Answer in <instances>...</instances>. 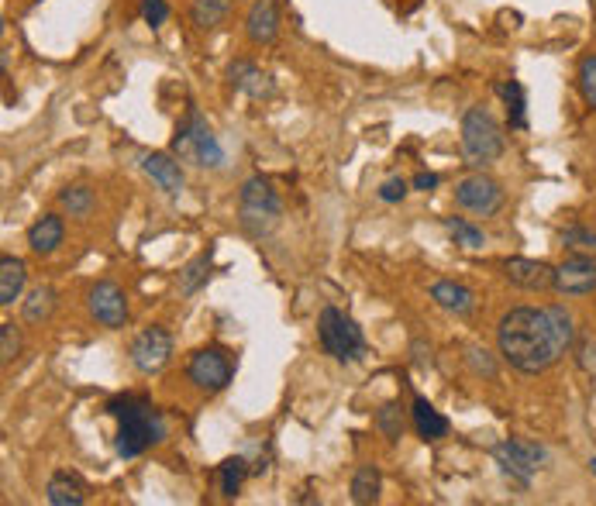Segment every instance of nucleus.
<instances>
[{
    "instance_id": "f257e3e1",
    "label": "nucleus",
    "mask_w": 596,
    "mask_h": 506,
    "mask_svg": "<svg viewBox=\"0 0 596 506\" xmlns=\"http://www.w3.org/2000/svg\"><path fill=\"white\" fill-rule=\"evenodd\" d=\"M497 341H500V355L517 372H524V376H538V372L552 369L559 362V355H565V348L559 345V334H555L552 321H548V310H534V307H514L510 314H503Z\"/></svg>"
},
{
    "instance_id": "f03ea898",
    "label": "nucleus",
    "mask_w": 596,
    "mask_h": 506,
    "mask_svg": "<svg viewBox=\"0 0 596 506\" xmlns=\"http://www.w3.org/2000/svg\"><path fill=\"white\" fill-rule=\"evenodd\" d=\"M107 414L118 417V455L135 458L166 438V420L142 396H121L107 403Z\"/></svg>"
},
{
    "instance_id": "7ed1b4c3",
    "label": "nucleus",
    "mask_w": 596,
    "mask_h": 506,
    "mask_svg": "<svg viewBox=\"0 0 596 506\" xmlns=\"http://www.w3.org/2000/svg\"><path fill=\"white\" fill-rule=\"evenodd\" d=\"M280 217H283V200L273 190V183L262 176L245 179L242 190H238V221H242V228L252 238H262L280 224Z\"/></svg>"
},
{
    "instance_id": "20e7f679",
    "label": "nucleus",
    "mask_w": 596,
    "mask_h": 506,
    "mask_svg": "<svg viewBox=\"0 0 596 506\" xmlns=\"http://www.w3.org/2000/svg\"><path fill=\"white\" fill-rule=\"evenodd\" d=\"M462 152H466L469 166H490L503 155L500 124L486 107H469L462 118Z\"/></svg>"
},
{
    "instance_id": "39448f33",
    "label": "nucleus",
    "mask_w": 596,
    "mask_h": 506,
    "mask_svg": "<svg viewBox=\"0 0 596 506\" xmlns=\"http://www.w3.org/2000/svg\"><path fill=\"white\" fill-rule=\"evenodd\" d=\"M317 338H321V348L338 362H359L366 355V338H362V328L352 321L348 314L335 307H324L321 317H317Z\"/></svg>"
},
{
    "instance_id": "423d86ee",
    "label": "nucleus",
    "mask_w": 596,
    "mask_h": 506,
    "mask_svg": "<svg viewBox=\"0 0 596 506\" xmlns=\"http://www.w3.org/2000/svg\"><path fill=\"white\" fill-rule=\"evenodd\" d=\"M173 149L180 152V159H193L197 166H207V169H218L224 162L218 138L211 135L207 121L200 118L197 111H190L187 121L180 124V131H176V138H173Z\"/></svg>"
},
{
    "instance_id": "0eeeda50",
    "label": "nucleus",
    "mask_w": 596,
    "mask_h": 506,
    "mask_svg": "<svg viewBox=\"0 0 596 506\" xmlns=\"http://www.w3.org/2000/svg\"><path fill=\"white\" fill-rule=\"evenodd\" d=\"M493 458H497V465L503 472H507L510 479L517 482H528L538 476V469L548 462V451L538 445V441H528V438H507L500 441L497 448H493Z\"/></svg>"
},
{
    "instance_id": "6e6552de",
    "label": "nucleus",
    "mask_w": 596,
    "mask_h": 506,
    "mask_svg": "<svg viewBox=\"0 0 596 506\" xmlns=\"http://www.w3.org/2000/svg\"><path fill=\"white\" fill-rule=\"evenodd\" d=\"M128 355H131V365H135L138 372H145V376L162 372L169 365V358H173V334L166 328H145L131 341Z\"/></svg>"
},
{
    "instance_id": "1a4fd4ad",
    "label": "nucleus",
    "mask_w": 596,
    "mask_h": 506,
    "mask_svg": "<svg viewBox=\"0 0 596 506\" xmlns=\"http://www.w3.org/2000/svg\"><path fill=\"white\" fill-rule=\"evenodd\" d=\"M455 204L462 210H472V214L479 217H493L503 207V190L497 179L479 173V176L462 179V183L455 186Z\"/></svg>"
},
{
    "instance_id": "9d476101",
    "label": "nucleus",
    "mask_w": 596,
    "mask_h": 506,
    "mask_svg": "<svg viewBox=\"0 0 596 506\" xmlns=\"http://www.w3.org/2000/svg\"><path fill=\"white\" fill-rule=\"evenodd\" d=\"M187 376L190 383L204 389V393H218V389L231 383V362L221 348H200V352L190 358Z\"/></svg>"
},
{
    "instance_id": "9b49d317",
    "label": "nucleus",
    "mask_w": 596,
    "mask_h": 506,
    "mask_svg": "<svg viewBox=\"0 0 596 506\" xmlns=\"http://www.w3.org/2000/svg\"><path fill=\"white\" fill-rule=\"evenodd\" d=\"M552 286L562 293V297H586V293L596 290V262L586 252H576L555 269Z\"/></svg>"
},
{
    "instance_id": "f8f14e48",
    "label": "nucleus",
    "mask_w": 596,
    "mask_h": 506,
    "mask_svg": "<svg viewBox=\"0 0 596 506\" xmlns=\"http://www.w3.org/2000/svg\"><path fill=\"white\" fill-rule=\"evenodd\" d=\"M90 314H94L104 328H125L128 300H125V293H121V286L97 283L94 290H90Z\"/></svg>"
},
{
    "instance_id": "ddd939ff",
    "label": "nucleus",
    "mask_w": 596,
    "mask_h": 506,
    "mask_svg": "<svg viewBox=\"0 0 596 506\" xmlns=\"http://www.w3.org/2000/svg\"><path fill=\"white\" fill-rule=\"evenodd\" d=\"M245 35L255 45H269L280 35V4L276 0H252L249 14H245Z\"/></svg>"
},
{
    "instance_id": "4468645a",
    "label": "nucleus",
    "mask_w": 596,
    "mask_h": 506,
    "mask_svg": "<svg viewBox=\"0 0 596 506\" xmlns=\"http://www.w3.org/2000/svg\"><path fill=\"white\" fill-rule=\"evenodd\" d=\"M503 276L510 279L514 286H521V290H548L555 279V269L545 266V262H534V259H521V255H514V259L503 262Z\"/></svg>"
},
{
    "instance_id": "2eb2a0df",
    "label": "nucleus",
    "mask_w": 596,
    "mask_h": 506,
    "mask_svg": "<svg viewBox=\"0 0 596 506\" xmlns=\"http://www.w3.org/2000/svg\"><path fill=\"white\" fill-rule=\"evenodd\" d=\"M228 80H231V87H235L238 93H245V97H252V100L273 97V80H269V76L262 73L255 62H249V59L231 62V66H228Z\"/></svg>"
},
{
    "instance_id": "dca6fc26",
    "label": "nucleus",
    "mask_w": 596,
    "mask_h": 506,
    "mask_svg": "<svg viewBox=\"0 0 596 506\" xmlns=\"http://www.w3.org/2000/svg\"><path fill=\"white\" fill-rule=\"evenodd\" d=\"M142 169L156 179V183L169 193V197H180V193H183V183H187V179H183L180 159H173V155H166V152H152V155H145V159H142Z\"/></svg>"
},
{
    "instance_id": "f3484780",
    "label": "nucleus",
    "mask_w": 596,
    "mask_h": 506,
    "mask_svg": "<svg viewBox=\"0 0 596 506\" xmlns=\"http://www.w3.org/2000/svg\"><path fill=\"white\" fill-rule=\"evenodd\" d=\"M431 300H435L441 310L455 314V317H469L472 310H476V297H472L469 286L452 283V279H441V283L431 286Z\"/></svg>"
},
{
    "instance_id": "a211bd4d",
    "label": "nucleus",
    "mask_w": 596,
    "mask_h": 506,
    "mask_svg": "<svg viewBox=\"0 0 596 506\" xmlns=\"http://www.w3.org/2000/svg\"><path fill=\"white\" fill-rule=\"evenodd\" d=\"M52 506H80L87 503V482H83L76 472H56L45 486Z\"/></svg>"
},
{
    "instance_id": "6ab92c4d",
    "label": "nucleus",
    "mask_w": 596,
    "mask_h": 506,
    "mask_svg": "<svg viewBox=\"0 0 596 506\" xmlns=\"http://www.w3.org/2000/svg\"><path fill=\"white\" fill-rule=\"evenodd\" d=\"M63 235H66L63 217L45 214V217H38L32 224V231H28V245H32V252H38V255H49L63 245Z\"/></svg>"
},
{
    "instance_id": "aec40b11",
    "label": "nucleus",
    "mask_w": 596,
    "mask_h": 506,
    "mask_svg": "<svg viewBox=\"0 0 596 506\" xmlns=\"http://www.w3.org/2000/svg\"><path fill=\"white\" fill-rule=\"evenodd\" d=\"M21 290H25V262L4 255L0 259V307H11L21 297Z\"/></svg>"
},
{
    "instance_id": "412c9836",
    "label": "nucleus",
    "mask_w": 596,
    "mask_h": 506,
    "mask_svg": "<svg viewBox=\"0 0 596 506\" xmlns=\"http://www.w3.org/2000/svg\"><path fill=\"white\" fill-rule=\"evenodd\" d=\"M410 414H414V427L424 441H438L448 434V420L441 417L428 400H421V396L414 400V410H410Z\"/></svg>"
},
{
    "instance_id": "4be33fe9",
    "label": "nucleus",
    "mask_w": 596,
    "mask_h": 506,
    "mask_svg": "<svg viewBox=\"0 0 596 506\" xmlns=\"http://www.w3.org/2000/svg\"><path fill=\"white\" fill-rule=\"evenodd\" d=\"M379 486H383V479H379V469L376 465H359L352 476V500L359 506H369L379 500Z\"/></svg>"
},
{
    "instance_id": "5701e85b",
    "label": "nucleus",
    "mask_w": 596,
    "mask_h": 506,
    "mask_svg": "<svg viewBox=\"0 0 596 506\" xmlns=\"http://www.w3.org/2000/svg\"><path fill=\"white\" fill-rule=\"evenodd\" d=\"M497 93L503 97V104H507V114H510V128H524L528 124V97H524V87L517 80L510 83H497Z\"/></svg>"
},
{
    "instance_id": "b1692460",
    "label": "nucleus",
    "mask_w": 596,
    "mask_h": 506,
    "mask_svg": "<svg viewBox=\"0 0 596 506\" xmlns=\"http://www.w3.org/2000/svg\"><path fill=\"white\" fill-rule=\"evenodd\" d=\"M228 11H231V0H197L190 11V21L200 31H211L228 18Z\"/></svg>"
},
{
    "instance_id": "393cba45",
    "label": "nucleus",
    "mask_w": 596,
    "mask_h": 506,
    "mask_svg": "<svg viewBox=\"0 0 596 506\" xmlns=\"http://www.w3.org/2000/svg\"><path fill=\"white\" fill-rule=\"evenodd\" d=\"M245 476H249V465H245V458L242 455H235V458H224V462L218 465V482H221V493L228 496V500H235L238 496V489H242V482Z\"/></svg>"
},
{
    "instance_id": "a878e982",
    "label": "nucleus",
    "mask_w": 596,
    "mask_h": 506,
    "mask_svg": "<svg viewBox=\"0 0 596 506\" xmlns=\"http://www.w3.org/2000/svg\"><path fill=\"white\" fill-rule=\"evenodd\" d=\"M52 307H56V293H52L49 286H35V290L28 293V300H25V321L28 324L49 321Z\"/></svg>"
},
{
    "instance_id": "bb28decb",
    "label": "nucleus",
    "mask_w": 596,
    "mask_h": 506,
    "mask_svg": "<svg viewBox=\"0 0 596 506\" xmlns=\"http://www.w3.org/2000/svg\"><path fill=\"white\" fill-rule=\"evenodd\" d=\"M59 204H63V210H69V217H87L90 207H94V190L83 183L66 186V190L59 193Z\"/></svg>"
},
{
    "instance_id": "cd10ccee",
    "label": "nucleus",
    "mask_w": 596,
    "mask_h": 506,
    "mask_svg": "<svg viewBox=\"0 0 596 506\" xmlns=\"http://www.w3.org/2000/svg\"><path fill=\"white\" fill-rule=\"evenodd\" d=\"M207 272H211V255H197L187 269L180 272V293H197L207 283Z\"/></svg>"
},
{
    "instance_id": "c85d7f7f",
    "label": "nucleus",
    "mask_w": 596,
    "mask_h": 506,
    "mask_svg": "<svg viewBox=\"0 0 596 506\" xmlns=\"http://www.w3.org/2000/svg\"><path fill=\"white\" fill-rule=\"evenodd\" d=\"M376 427H379V431H383L390 441H397L400 434H404V410H400L397 403H386V407H379Z\"/></svg>"
},
{
    "instance_id": "c756f323",
    "label": "nucleus",
    "mask_w": 596,
    "mask_h": 506,
    "mask_svg": "<svg viewBox=\"0 0 596 506\" xmlns=\"http://www.w3.org/2000/svg\"><path fill=\"white\" fill-rule=\"evenodd\" d=\"M445 228L452 231L455 241H459V245H466V248H483V245H486L483 231L472 228V224L462 221V217H445Z\"/></svg>"
},
{
    "instance_id": "7c9ffc66",
    "label": "nucleus",
    "mask_w": 596,
    "mask_h": 506,
    "mask_svg": "<svg viewBox=\"0 0 596 506\" xmlns=\"http://www.w3.org/2000/svg\"><path fill=\"white\" fill-rule=\"evenodd\" d=\"M545 310H548V321H552L555 334H559V345L565 348V352H569L572 341H576V328H572L569 310H565V307H545Z\"/></svg>"
},
{
    "instance_id": "2f4dec72",
    "label": "nucleus",
    "mask_w": 596,
    "mask_h": 506,
    "mask_svg": "<svg viewBox=\"0 0 596 506\" xmlns=\"http://www.w3.org/2000/svg\"><path fill=\"white\" fill-rule=\"evenodd\" d=\"M562 245L576 248V252H596V231L583 228V224H569L562 231Z\"/></svg>"
},
{
    "instance_id": "473e14b6",
    "label": "nucleus",
    "mask_w": 596,
    "mask_h": 506,
    "mask_svg": "<svg viewBox=\"0 0 596 506\" xmlns=\"http://www.w3.org/2000/svg\"><path fill=\"white\" fill-rule=\"evenodd\" d=\"M21 355V334L14 324H0V362L11 365Z\"/></svg>"
},
{
    "instance_id": "72a5a7b5",
    "label": "nucleus",
    "mask_w": 596,
    "mask_h": 506,
    "mask_svg": "<svg viewBox=\"0 0 596 506\" xmlns=\"http://www.w3.org/2000/svg\"><path fill=\"white\" fill-rule=\"evenodd\" d=\"M579 90H583L586 104L596 111V56H586L579 62Z\"/></svg>"
},
{
    "instance_id": "f704fd0d",
    "label": "nucleus",
    "mask_w": 596,
    "mask_h": 506,
    "mask_svg": "<svg viewBox=\"0 0 596 506\" xmlns=\"http://www.w3.org/2000/svg\"><path fill=\"white\" fill-rule=\"evenodd\" d=\"M466 362L472 365V372H476V376L497 379V362H493V355L486 352V348H469V352H466Z\"/></svg>"
},
{
    "instance_id": "c9c22d12",
    "label": "nucleus",
    "mask_w": 596,
    "mask_h": 506,
    "mask_svg": "<svg viewBox=\"0 0 596 506\" xmlns=\"http://www.w3.org/2000/svg\"><path fill=\"white\" fill-rule=\"evenodd\" d=\"M142 18H145V25H152V28L166 25L169 4H166V0H142Z\"/></svg>"
},
{
    "instance_id": "e433bc0d",
    "label": "nucleus",
    "mask_w": 596,
    "mask_h": 506,
    "mask_svg": "<svg viewBox=\"0 0 596 506\" xmlns=\"http://www.w3.org/2000/svg\"><path fill=\"white\" fill-rule=\"evenodd\" d=\"M407 197V179L400 176H390L383 186H379V200H386V204H397V200Z\"/></svg>"
},
{
    "instance_id": "4c0bfd02",
    "label": "nucleus",
    "mask_w": 596,
    "mask_h": 506,
    "mask_svg": "<svg viewBox=\"0 0 596 506\" xmlns=\"http://www.w3.org/2000/svg\"><path fill=\"white\" fill-rule=\"evenodd\" d=\"M435 186H438V176H435V173H417V176H414V190H424V193H428V190H435Z\"/></svg>"
},
{
    "instance_id": "58836bf2",
    "label": "nucleus",
    "mask_w": 596,
    "mask_h": 506,
    "mask_svg": "<svg viewBox=\"0 0 596 506\" xmlns=\"http://www.w3.org/2000/svg\"><path fill=\"white\" fill-rule=\"evenodd\" d=\"M414 365H431V345L424 348V341H414Z\"/></svg>"
},
{
    "instance_id": "ea45409f",
    "label": "nucleus",
    "mask_w": 596,
    "mask_h": 506,
    "mask_svg": "<svg viewBox=\"0 0 596 506\" xmlns=\"http://www.w3.org/2000/svg\"><path fill=\"white\" fill-rule=\"evenodd\" d=\"M593 362H596V348L590 345V341H583V345H579V365H583V369H590Z\"/></svg>"
},
{
    "instance_id": "a19ab883",
    "label": "nucleus",
    "mask_w": 596,
    "mask_h": 506,
    "mask_svg": "<svg viewBox=\"0 0 596 506\" xmlns=\"http://www.w3.org/2000/svg\"><path fill=\"white\" fill-rule=\"evenodd\" d=\"M590 469H593V472H596V458H590Z\"/></svg>"
}]
</instances>
